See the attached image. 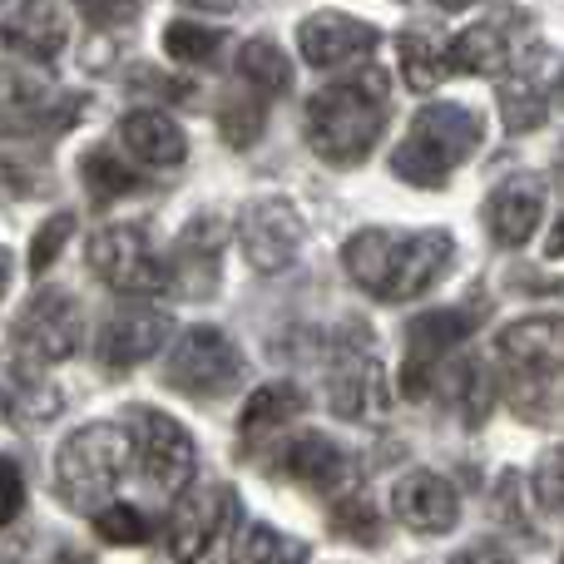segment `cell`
Here are the masks:
<instances>
[{"instance_id": "1", "label": "cell", "mask_w": 564, "mask_h": 564, "mask_svg": "<svg viewBox=\"0 0 564 564\" xmlns=\"http://www.w3.org/2000/svg\"><path fill=\"white\" fill-rule=\"evenodd\" d=\"M391 119V79L381 65H361L357 75L322 85L302 105V134L307 149L332 169H357L377 149Z\"/></svg>"}, {"instance_id": "2", "label": "cell", "mask_w": 564, "mask_h": 564, "mask_svg": "<svg viewBox=\"0 0 564 564\" xmlns=\"http://www.w3.org/2000/svg\"><path fill=\"white\" fill-rule=\"evenodd\" d=\"M456 258V238L441 228L401 234V228H361L347 238L341 263L347 278L377 302H416L446 278Z\"/></svg>"}, {"instance_id": "3", "label": "cell", "mask_w": 564, "mask_h": 564, "mask_svg": "<svg viewBox=\"0 0 564 564\" xmlns=\"http://www.w3.org/2000/svg\"><path fill=\"white\" fill-rule=\"evenodd\" d=\"M506 401L525 421H550L564 397V317H520L496 337Z\"/></svg>"}, {"instance_id": "4", "label": "cell", "mask_w": 564, "mask_h": 564, "mask_svg": "<svg viewBox=\"0 0 564 564\" xmlns=\"http://www.w3.org/2000/svg\"><path fill=\"white\" fill-rule=\"evenodd\" d=\"M486 139V119L470 105H426L416 109L406 139L391 154V174L416 188H441Z\"/></svg>"}, {"instance_id": "5", "label": "cell", "mask_w": 564, "mask_h": 564, "mask_svg": "<svg viewBox=\"0 0 564 564\" xmlns=\"http://www.w3.org/2000/svg\"><path fill=\"white\" fill-rule=\"evenodd\" d=\"M129 466H134V446L124 426L115 421L79 426L55 456V496L79 516H99L105 506H115V490Z\"/></svg>"}, {"instance_id": "6", "label": "cell", "mask_w": 564, "mask_h": 564, "mask_svg": "<svg viewBox=\"0 0 564 564\" xmlns=\"http://www.w3.org/2000/svg\"><path fill=\"white\" fill-rule=\"evenodd\" d=\"M85 95L75 89H50L40 75L20 65H0V144L45 149L50 139L69 134L85 119Z\"/></svg>"}, {"instance_id": "7", "label": "cell", "mask_w": 564, "mask_h": 564, "mask_svg": "<svg viewBox=\"0 0 564 564\" xmlns=\"http://www.w3.org/2000/svg\"><path fill=\"white\" fill-rule=\"evenodd\" d=\"M545 45L535 35V20L516 6H496L486 20L466 25L451 40V75H486L506 79L525 65H540Z\"/></svg>"}, {"instance_id": "8", "label": "cell", "mask_w": 564, "mask_h": 564, "mask_svg": "<svg viewBox=\"0 0 564 564\" xmlns=\"http://www.w3.org/2000/svg\"><path fill=\"white\" fill-rule=\"evenodd\" d=\"M238 530H243V506L234 486L188 490L169 516V555L178 564H228Z\"/></svg>"}, {"instance_id": "9", "label": "cell", "mask_w": 564, "mask_h": 564, "mask_svg": "<svg viewBox=\"0 0 564 564\" xmlns=\"http://www.w3.org/2000/svg\"><path fill=\"white\" fill-rule=\"evenodd\" d=\"M327 406L341 421H377L391 406V387L381 357L371 351V337L361 322H351L347 337L332 332V371H327Z\"/></svg>"}, {"instance_id": "10", "label": "cell", "mask_w": 564, "mask_h": 564, "mask_svg": "<svg viewBox=\"0 0 564 564\" xmlns=\"http://www.w3.org/2000/svg\"><path fill=\"white\" fill-rule=\"evenodd\" d=\"M243 381V351L234 347V337L218 327H188L178 332V341L169 347L164 361V387L184 391L194 401H218L228 391H238Z\"/></svg>"}, {"instance_id": "11", "label": "cell", "mask_w": 564, "mask_h": 564, "mask_svg": "<svg viewBox=\"0 0 564 564\" xmlns=\"http://www.w3.org/2000/svg\"><path fill=\"white\" fill-rule=\"evenodd\" d=\"M124 431H129V446H134V466L144 470L149 486H154L159 496H178V490H188V480H194V470H198V446L169 411L129 406Z\"/></svg>"}, {"instance_id": "12", "label": "cell", "mask_w": 564, "mask_h": 564, "mask_svg": "<svg viewBox=\"0 0 564 564\" xmlns=\"http://www.w3.org/2000/svg\"><path fill=\"white\" fill-rule=\"evenodd\" d=\"M89 273L105 288L124 292V297H154L169 292V263L159 258L149 228L139 224H109L89 238Z\"/></svg>"}, {"instance_id": "13", "label": "cell", "mask_w": 564, "mask_h": 564, "mask_svg": "<svg viewBox=\"0 0 564 564\" xmlns=\"http://www.w3.org/2000/svg\"><path fill=\"white\" fill-rule=\"evenodd\" d=\"M486 307H446V312H421L406 327V367H401V397L421 401L431 397V387L441 381V371L451 367V357L460 351V341L480 327Z\"/></svg>"}, {"instance_id": "14", "label": "cell", "mask_w": 564, "mask_h": 564, "mask_svg": "<svg viewBox=\"0 0 564 564\" xmlns=\"http://www.w3.org/2000/svg\"><path fill=\"white\" fill-rule=\"evenodd\" d=\"M79 341H85V317H79V302L69 292H35L10 327V351L40 361V367L75 357Z\"/></svg>"}, {"instance_id": "15", "label": "cell", "mask_w": 564, "mask_h": 564, "mask_svg": "<svg viewBox=\"0 0 564 564\" xmlns=\"http://www.w3.org/2000/svg\"><path fill=\"white\" fill-rule=\"evenodd\" d=\"M238 243H243V258L253 263V273H288L302 253V214L288 198H258L238 218Z\"/></svg>"}, {"instance_id": "16", "label": "cell", "mask_w": 564, "mask_h": 564, "mask_svg": "<svg viewBox=\"0 0 564 564\" xmlns=\"http://www.w3.org/2000/svg\"><path fill=\"white\" fill-rule=\"evenodd\" d=\"M174 337V322H169V312L159 307H144V302H124V307L115 312V317L99 327V367L105 371H134L139 361H149L164 341Z\"/></svg>"}, {"instance_id": "17", "label": "cell", "mask_w": 564, "mask_h": 564, "mask_svg": "<svg viewBox=\"0 0 564 564\" xmlns=\"http://www.w3.org/2000/svg\"><path fill=\"white\" fill-rule=\"evenodd\" d=\"M282 470H288L302 490L327 496L332 506L357 490V460H351V451L337 446L332 436H322V431H302L297 441H288V451H282Z\"/></svg>"}, {"instance_id": "18", "label": "cell", "mask_w": 564, "mask_h": 564, "mask_svg": "<svg viewBox=\"0 0 564 564\" xmlns=\"http://www.w3.org/2000/svg\"><path fill=\"white\" fill-rule=\"evenodd\" d=\"M65 411V391L50 381V367L20 357V351H0V416L10 426H45Z\"/></svg>"}, {"instance_id": "19", "label": "cell", "mask_w": 564, "mask_h": 564, "mask_svg": "<svg viewBox=\"0 0 564 564\" xmlns=\"http://www.w3.org/2000/svg\"><path fill=\"white\" fill-rule=\"evenodd\" d=\"M377 45H381L377 25L347 15V10H317V15H307L297 25V55L312 69H337L351 65V59H367Z\"/></svg>"}, {"instance_id": "20", "label": "cell", "mask_w": 564, "mask_h": 564, "mask_svg": "<svg viewBox=\"0 0 564 564\" xmlns=\"http://www.w3.org/2000/svg\"><path fill=\"white\" fill-rule=\"evenodd\" d=\"M65 15L55 0H0V45L30 65H50L65 50Z\"/></svg>"}, {"instance_id": "21", "label": "cell", "mask_w": 564, "mask_h": 564, "mask_svg": "<svg viewBox=\"0 0 564 564\" xmlns=\"http://www.w3.org/2000/svg\"><path fill=\"white\" fill-rule=\"evenodd\" d=\"M391 516L411 530V535H446L460 520V496L446 476L436 470H406L391 490Z\"/></svg>"}, {"instance_id": "22", "label": "cell", "mask_w": 564, "mask_h": 564, "mask_svg": "<svg viewBox=\"0 0 564 564\" xmlns=\"http://www.w3.org/2000/svg\"><path fill=\"white\" fill-rule=\"evenodd\" d=\"M224 218L218 214H198L194 224L178 234L174 263H169V288L188 292V297H208L218 288V258H224Z\"/></svg>"}, {"instance_id": "23", "label": "cell", "mask_w": 564, "mask_h": 564, "mask_svg": "<svg viewBox=\"0 0 564 564\" xmlns=\"http://www.w3.org/2000/svg\"><path fill=\"white\" fill-rule=\"evenodd\" d=\"M545 224V184L540 178H510L486 198V234L500 248H525Z\"/></svg>"}, {"instance_id": "24", "label": "cell", "mask_w": 564, "mask_h": 564, "mask_svg": "<svg viewBox=\"0 0 564 564\" xmlns=\"http://www.w3.org/2000/svg\"><path fill=\"white\" fill-rule=\"evenodd\" d=\"M119 144H124L129 159H139V164H149V169H178L188 159L184 129H178V119L164 115V109H129V115L119 119Z\"/></svg>"}, {"instance_id": "25", "label": "cell", "mask_w": 564, "mask_h": 564, "mask_svg": "<svg viewBox=\"0 0 564 564\" xmlns=\"http://www.w3.org/2000/svg\"><path fill=\"white\" fill-rule=\"evenodd\" d=\"M302 411H307V391H302L297 381H268V387H258L253 397H248L243 416H238V431H243V441H263V436H273L278 426L297 421Z\"/></svg>"}, {"instance_id": "26", "label": "cell", "mask_w": 564, "mask_h": 564, "mask_svg": "<svg viewBox=\"0 0 564 564\" xmlns=\"http://www.w3.org/2000/svg\"><path fill=\"white\" fill-rule=\"evenodd\" d=\"M397 50H401V75H406L411 89H436L441 79L451 75V40H441L436 30L426 25H411L397 35Z\"/></svg>"}, {"instance_id": "27", "label": "cell", "mask_w": 564, "mask_h": 564, "mask_svg": "<svg viewBox=\"0 0 564 564\" xmlns=\"http://www.w3.org/2000/svg\"><path fill=\"white\" fill-rule=\"evenodd\" d=\"M550 115L545 105V79H540V65H525L516 75L500 79V119H506L510 134H530L540 129Z\"/></svg>"}, {"instance_id": "28", "label": "cell", "mask_w": 564, "mask_h": 564, "mask_svg": "<svg viewBox=\"0 0 564 564\" xmlns=\"http://www.w3.org/2000/svg\"><path fill=\"white\" fill-rule=\"evenodd\" d=\"M238 79L248 85V95L278 99L292 89V65L273 40H248V45L238 50Z\"/></svg>"}, {"instance_id": "29", "label": "cell", "mask_w": 564, "mask_h": 564, "mask_svg": "<svg viewBox=\"0 0 564 564\" xmlns=\"http://www.w3.org/2000/svg\"><path fill=\"white\" fill-rule=\"evenodd\" d=\"M79 178H85V188H89V198L95 204H115V198H129V194H139V169L134 164H124V159L115 154L109 144H99V149H89L85 159H79Z\"/></svg>"}, {"instance_id": "30", "label": "cell", "mask_w": 564, "mask_h": 564, "mask_svg": "<svg viewBox=\"0 0 564 564\" xmlns=\"http://www.w3.org/2000/svg\"><path fill=\"white\" fill-rule=\"evenodd\" d=\"M228 564H307V545L278 535L273 525H248V530H238Z\"/></svg>"}, {"instance_id": "31", "label": "cell", "mask_w": 564, "mask_h": 564, "mask_svg": "<svg viewBox=\"0 0 564 564\" xmlns=\"http://www.w3.org/2000/svg\"><path fill=\"white\" fill-rule=\"evenodd\" d=\"M164 50L178 65H208V59L224 50V30L194 25V20H174V25L164 30Z\"/></svg>"}, {"instance_id": "32", "label": "cell", "mask_w": 564, "mask_h": 564, "mask_svg": "<svg viewBox=\"0 0 564 564\" xmlns=\"http://www.w3.org/2000/svg\"><path fill=\"white\" fill-rule=\"evenodd\" d=\"M263 124H268V109L258 95H234V99H224V109H218V134H224L234 149H253L258 134H263Z\"/></svg>"}, {"instance_id": "33", "label": "cell", "mask_w": 564, "mask_h": 564, "mask_svg": "<svg viewBox=\"0 0 564 564\" xmlns=\"http://www.w3.org/2000/svg\"><path fill=\"white\" fill-rule=\"evenodd\" d=\"M332 530H337L341 540H357V545H381V535H387L377 506L361 500V496H347V500L332 506Z\"/></svg>"}, {"instance_id": "34", "label": "cell", "mask_w": 564, "mask_h": 564, "mask_svg": "<svg viewBox=\"0 0 564 564\" xmlns=\"http://www.w3.org/2000/svg\"><path fill=\"white\" fill-rule=\"evenodd\" d=\"M69 234H75V214H65V208H59V214H50L45 224H40L35 243H30V273H50V263L65 253Z\"/></svg>"}, {"instance_id": "35", "label": "cell", "mask_w": 564, "mask_h": 564, "mask_svg": "<svg viewBox=\"0 0 564 564\" xmlns=\"http://www.w3.org/2000/svg\"><path fill=\"white\" fill-rule=\"evenodd\" d=\"M95 530H99V540H109V545H144L149 540V520L139 516L134 506H105L95 516Z\"/></svg>"}, {"instance_id": "36", "label": "cell", "mask_w": 564, "mask_h": 564, "mask_svg": "<svg viewBox=\"0 0 564 564\" xmlns=\"http://www.w3.org/2000/svg\"><path fill=\"white\" fill-rule=\"evenodd\" d=\"M530 490H535V500L545 510H555L564 516V441L560 446H550L545 456L535 460V476H530Z\"/></svg>"}, {"instance_id": "37", "label": "cell", "mask_w": 564, "mask_h": 564, "mask_svg": "<svg viewBox=\"0 0 564 564\" xmlns=\"http://www.w3.org/2000/svg\"><path fill=\"white\" fill-rule=\"evenodd\" d=\"M20 506H25V480H20V466L0 456V530L20 516Z\"/></svg>"}, {"instance_id": "38", "label": "cell", "mask_w": 564, "mask_h": 564, "mask_svg": "<svg viewBox=\"0 0 564 564\" xmlns=\"http://www.w3.org/2000/svg\"><path fill=\"white\" fill-rule=\"evenodd\" d=\"M75 6L85 10V20H95V25H129L139 0H75Z\"/></svg>"}, {"instance_id": "39", "label": "cell", "mask_w": 564, "mask_h": 564, "mask_svg": "<svg viewBox=\"0 0 564 564\" xmlns=\"http://www.w3.org/2000/svg\"><path fill=\"white\" fill-rule=\"evenodd\" d=\"M456 564H516V560H510V550H506V545H496V540H480V545L460 550Z\"/></svg>"}, {"instance_id": "40", "label": "cell", "mask_w": 564, "mask_h": 564, "mask_svg": "<svg viewBox=\"0 0 564 564\" xmlns=\"http://www.w3.org/2000/svg\"><path fill=\"white\" fill-rule=\"evenodd\" d=\"M184 6H188V10H208V15H228L238 0H184Z\"/></svg>"}, {"instance_id": "41", "label": "cell", "mask_w": 564, "mask_h": 564, "mask_svg": "<svg viewBox=\"0 0 564 564\" xmlns=\"http://www.w3.org/2000/svg\"><path fill=\"white\" fill-rule=\"evenodd\" d=\"M6 282H10V253L0 248V297H6Z\"/></svg>"}, {"instance_id": "42", "label": "cell", "mask_w": 564, "mask_h": 564, "mask_svg": "<svg viewBox=\"0 0 564 564\" xmlns=\"http://www.w3.org/2000/svg\"><path fill=\"white\" fill-rule=\"evenodd\" d=\"M441 10H466V6H476V0H436Z\"/></svg>"}, {"instance_id": "43", "label": "cell", "mask_w": 564, "mask_h": 564, "mask_svg": "<svg viewBox=\"0 0 564 564\" xmlns=\"http://www.w3.org/2000/svg\"><path fill=\"white\" fill-rule=\"evenodd\" d=\"M550 253H564V224H560V234H555V243H550Z\"/></svg>"}, {"instance_id": "44", "label": "cell", "mask_w": 564, "mask_h": 564, "mask_svg": "<svg viewBox=\"0 0 564 564\" xmlns=\"http://www.w3.org/2000/svg\"><path fill=\"white\" fill-rule=\"evenodd\" d=\"M555 178H560V188H564V149H560V164H555Z\"/></svg>"}, {"instance_id": "45", "label": "cell", "mask_w": 564, "mask_h": 564, "mask_svg": "<svg viewBox=\"0 0 564 564\" xmlns=\"http://www.w3.org/2000/svg\"><path fill=\"white\" fill-rule=\"evenodd\" d=\"M560 95H564V75H560Z\"/></svg>"}]
</instances>
